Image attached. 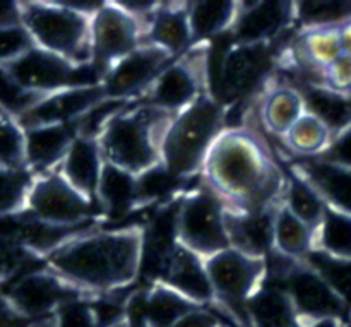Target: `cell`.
Here are the masks:
<instances>
[{"label":"cell","instance_id":"27","mask_svg":"<svg viewBox=\"0 0 351 327\" xmlns=\"http://www.w3.org/2000/svg\"><path fill=\"white\" fill-rule=\"evenodd\" d=\"M307 112L300 89L290 84H276L264 96L261 120L267 132L285 137Z\"/></svg>","mask_w":351,"mask_h":327},{"label":"cell","instance_id":"24","mask_svg":"<svg viewBox=\"0 0 351 327\" xmlns=\"http://www.w3.org/2000/svg\"><path fill=\"white\" fill-rule=\"evenodd\" d=\"M96 202L103 218L115 221L141 209L137 204V177L105 161Z\"/></svg>","mask_w":351,"mask_h":327},{"label":"cell","instance_id":"46","mask_svg":"<svg viewBox=\"0 0 351 327\" xmlns=\"http://www.w3.org/2000/svg\"><path fill=\"white\" fill-rule=\"evenodd\" d=\"M0 327H27V319L14 308L3 291H0Z\"/></svg>","mask_w":351,"mask_h":327},{"label":"cell","instance_id":"30","mask_svg":"<svg viewBox=\"0 0 351 327\" xmlns=\"http://www.w3.org/2000/svg\"><path fill=\"white\" fill-rule=\"evenodd\" d=\"M315 245V230L281 206L274 218V252L295 261H305Z\"/></svg>","mask_w":351,"mask_h":327},{"label":"cell","instance_id":"4","mask_svg":"<svg viewBox=\"0 0 351 327\" xmlns=\"http://www.w3.org/2000/svg\"><path fill=\"white\" fill-rule=\"evenodd\" d=\"M225 129L226 106L206 91L173 117L161 147V165L180 180L201 173L208 153Z\"/></svg>","mask_w":351,"mask_h":327},{"label":"cell","instance_id":"10","mask_svg":"<svg viewBox=\"0 0 351 327\" xmlns=\"http://www.w3.org/2000/svg\"><path fill=\"white\" fill-rule=\"evenodd\" d=\"M26 211L41 221L64 228H84L101 216L98 204L72 187L60 170L34 178Z\"/></svg>","mask_w":351,"mask_h":327},{"label":"cell","instance_id":"3","mask_svg":"<svg viewBox=\"0 0 351 327\" xmlns=\"http://www.w3.org/2000/svg\"><path fill=\"white\" fill-rule=\"evenodd\" d=\"M175 115L134 99L108 120L98 136L106 163L137 177L161 163V147Z\"/></svg>","mask_w":351,"mask_h":327},{"label":"cell","instance_id":"35","mask_svg":"<svg viewBox=\"0 0 351 327\" xmlns=\"http://www.w3.org/2000/svg\"><path fill=\"white\" fill-rule=\"evenodd\" d=\"M185 180L173 177L163 165H156L151 170L137 175V204L139 208H149L156 202L168 201L177 195V189Z\"/></svg>","mask_w":351,"mask_h":327},{"label":"cell","instance_id":"8","mask_svg":"<svg viewBox=\"0 0 351 327\" xmlns=\"http://www.w3.org/2000/svg\"><path fill=\"white\" fill-rule=\"evenodd\" d=\"M216 307L228 312L237 327H250L245 305L266 278V259L226 249L206 259Z\"/></svg>","mask_w":351,"mask_h":327},{"label":"cell","instance_id":"38","mask_svg":"<svg viewBox=\"0 0 351 327\" xmlns=\"http://www.w3.org/2000/svg\"><path fill=\"white\" fill-rule=\"evenodd\" d=\"M34 178L36 177L27 168L24 170L0 168V216L14 215L26 209Z\"/></svg>","mask_w":351,"mask_h":327},{"label":"cell","instance_id":"51","mask_svg":"<svg viewBox=\"0 0 351 327\" xmlns=\"http://www.w3.org/2000/svg\"><path fill=\"white\" fill-rule=\"evenodd\" d=\"M225 327H233V326H225Z\"/></svg>","mask_w":351,"mask_h":327},{"label":"cell","instance_id":"40","mask_svg":"<svg viewBox=\"0 0 351 327\" xmlns=\"http://www.w3.org/2000/svg\"><path fill=\"white\" fill-rule=\"evenodd\" d=\"M41 257L27 250L21 243L12 240L0 239V280H16L27 271L38 269L34 264L40 263Z\"/></svg>","mask_w":351,"mask_h":327},{"label":"cell","instance_id":"29","mask_svg":"<svg viewBox=\"0 0 351 327\" xmlns=\"http://www.w3.org/2000/svg\"><path fill=\"white\" fill-rule=\"evenodd\" d=\"M295 51L298 64L305 65L312 74L315 72L322 84V72L343 55L338 27L300 31Z\"/></svg>","mask_w":351,"mask_h":327},{"label":"cell","instance_id":"21","mask_svg":"<svg viewBox=\"0 0 351 327\" xmlns=\"http://www.w3.org/2000/svg\"><path fill=\"white\" fill-rule=\"evenodd\" d=\"M278 209L263 213H239L226 209L230 247L249 256L266 259L274 249V218Z\"/></svg>","mask_w":351,"mask_h":327},{"label":"cell","instance_id":"39","mask_svg":"<svg viewBox=\"0 0 351 327\" xmlns=\"http://www.w3.org/2000/svg\"><path fill=\"white\" fill-rule=\"evenodd\" d=\"M0 168L24 170L26 167V130L12 117H0Z\"/></svg>","mask_w":351,"mask_h":327},{"label":"cell","instance_id":"15","mask_svg":"<svg viewBox=\"0 0 351 327\" xmlns=\"http://www.w3.org/2000/svg\"><path fill=\"white\" fill-rule=\"evenodd\" d=\"M295 24V2H240L230 36L237 43H274Z\"/></svg>","mask_w":351,"mask_h":327},{"label":"cell","instance_id":"18","mask_svg":"<svg viewBox=\"0 0 351 327\" xmlns=\"http://www.w3.org/2000/svg\"><path fill=\"white\" fill-rule=\"evenodd\" d=\"M291 171L312 185L329 208L351 215V168L324 158H295Z\"/></svg>","mask_w":351,"mask_h":327},{"label":"cell","instance_id":"11","mask_svg":"<svg viewBox=\"0 0 351 327\" xmlns=\"http://www.w3.org/2000/svg\"><path fill=\"white\" fill-rule=\"evenodd\" d=\"M5 67L24 88L40 95L101 84V75L93 64L77 65L40 47H34Z\"/></svg>","mask_w":351,"mask_h":327},{"label":"cell","instance_id":"12","mask_svg":"<svg viewBox=\"0 0 351 327\" xmlns=\"http://www.w3.org/2000/svg\"><path fill=\"white\" fill-rule=\"evenodd\" d=\"M7 298L23 317L48 319L64 304L77 298H96L79 290L67 280L47 267L27 271L12 281L5 291Z\"/></svg>","mask_w":351,"mask_h":327},{"label":"cell","instance_id":"48","mask_svg":"<svg viewBox=\"0 0 351 327\" xmlns=\"http://www.w3.org/2000/svg\"><path fill=\"white\" fill-rule=\"evenodd\" d=\"M339 43H341L343 55H351V21L338 27Z\"/></svg>","mask_w":351,"mask_h":327},{"label":"cell","instance_id":"47","mask_svg":"<svg viewBox=\"0 0 351 327\" xmlns=\"http://www.w3.org/2000/svg\"><path fill=\"white\" fill-rule=\"evenodd\" d=\"M23 24V14H21V2H3L0 0V27L16 26Z\"/></svg>","mask_w":351,"mask_h":327},{"label":"cell","instance_id":"17","mask_svg":"<svg viewBox=\"0 0 351 327\" xmlns=\"http://www.w3.org/2000/svg\"><path fill=\"white\" fill-rule=\"evenodd\" d=\"M156 283L167 284L201 307L215 304V291L206 269V261L180 243L163 264Z\"/></svg>","mask_w":351,"mask_h":327},{"label":"cell","instance_id":"33","mask_svg":"<svg viewBox=\"0 0 351 327\" xmlns=\"http://www.w3.org/2000/svg\"><path fill=\"white\" fill-rule=\"evenodd\" d=\"M351 21V2L348 0H314L295 2V24L300 31L341 27Z\"/></svg>","mask_w":351,"mask_h":327},{"label":"cell","instance_id":"6","mask_svg":"<svg viewBox=\"0 0 351 327\" xmlns=\"http://www.w3.org/2000/svg\"><path fill=\"white\" fill-rule=\"evenodd\" d=\"M274 43H228L218 51L216 64L209 62V91L221 105L243 101L259 89L273 67Z\"/></svg>","mask_w":351,"mask_h":327},{"label":"cell","instance_id":"22","mask_svg":"<svg viewBox=\"0 0 351 327\" xmlns=\"http://www.w3.org/2000/svg\"><path fill=\"white\" fill-rule=\"evenodd\" d=\"M103 167H105V158L99 149L98 141L77 136L58 170L67 178L72 187H75L81 194L96 202Z\"/></svg>","mask_w":351,"mask_h":327},{"label":"cell","instance_id":"16","mask_svg":"<svg viewBox=\"0 0 351 327\" xmlns=\"http://www.w3.org/2000/svg\"><path fill=\"white\" fill-rule=\"evenodd\" d=\"M105 98L106 96L103 93L101 84L65 89V91L48 95L26 115L21 117L17 122L24 130L43 125L75 123L88 110H91Z\"/></svg>","mask_w":351,"mask_h":327},{"label":"cell","instance_id":"45","mask_svg":"<svg viewBox=\"0 0 351 327\" xmlns=\"http://www.w3.org/2000/svg\"><path fill=\"white\" fill-rule=\"evenodd\" d=\"M321 158L351 168V127L332 139L331 146Z\"/></svg>","mask_w":351,"mask_h":327},{"label":"cell","instance_id":"50","mask_svg":"<svg viewBox=\"0 0 351 327\" xmlns=\"http://www.w3.org/2000/svg\"><path fill=\"white\" fill-rule=\"evenodd\" d=\"M119 327H127V322H125V324H122V326H119Z\"/></svg>","mask_w":351,"mask_h":327},{"label":"cell","instance_id":"13","mask_svg":"<svg viewBox=\"0 0 351 327\" xmlns=\"http://www.w3.org/2000/svg\"><path fill=\"white\" fill-rule=\"evenodd\" d=\"M144 26L117 2H103L91 17L93 65L103 75L113 64L143 45Z\"/></svg>","mask_w":351,"mask_h":327},{"label":"cell","instance_id":"7","mask_svg":"<svg viewBox=\"0 0 351 327\" xmlns=\"http://www.w3.org/2000/svg\"><path fill=\"white\" fill-rule=\"evenodd\" d=\"M209 53L211 41L192 45L167 65L137 99L171 115L184 112L209 91Z\"/></svg>","mask_w":351,"mask_h":327},{"label":"cell","instance_id":"26","mask_svg":"<svg viewBox=\"0 0 351 327\" xmlns=\"http://www.w3.org/2000/svg\"><path fill=\"white\" fill-rule=\"evenodd\" d=\"M305 110L329 127L332 136L345 132L351 127V95L335 91L321 82H307L302 86Z\"/></svg>","mask_w":351,"mask_h":327},{"label":"cell","instance_id":"34","mask_svg":"<svg viewBox=\"0 0 351 327\" xmlns=\"http://www.w3.org/2000/svg\"><path fill=\"white\" fill-rule=\"evenodd\" d=\"M283 204L314 230H317V226L321 225L326 209H328V204L319 195V192L293 171L288 175Z\"/></svg>","mask_w":351,"mask_h":327},{"label":"cell","instance_id":"23","mask_svg":"<svg viewBox=\"0 0 351 327\" xmlns=\"http://www.w3.org/2000/svg\"><path fill=\"white\" fill-rule=\"evenodd\" d=\"M245 311L250 327H297L302 322L287 290L269 278L249 298Z\"/></svg>","mask_w":351,"mask_h":327},{"label":"cell","instance_id":"36","mask_svg":"<svg viewBox=\"0 0 351 327\" xmlns=\"http://www.w3.org/2000/svg\"><path fill=\"white\" fill-rule=\"evenodd\" d=\"M47 96L26 89L5 65H0V110L7 117L19 120Z\"/></svg>","mask_w":351,"mask_h":327},{"label":"cell","instance_id":"14","mask_svg":"<svg viewBox=\"0 0 351 327\" xmlns=\"http://www.w3.org/2000/svg\"><path fill=\"white\" fill-rule=\"evenodd\" d=\"M175 58L163 48L143 43L108 69L101 81L103 93L110 99L134 101Z\"/></svg>","mask_w":351,"mask_h":327},{"label":"cell","instance_id":"1","mask_svg":"<svg viewBox=\"0 0 351 327\" xmlns=\"http://www.w3.org/2000/svg\"><path fill=\"white\" fill-rule=\"evenodd\" d=\"M202 184L226 209L263 213L285 201L288 177L280 170L269 146L245 127H226L202 165Z\"/></svg>","mask_w":351,"mask_h":327},{"label":"cell","instance_id":"31","mask_svg":"<svg viewBox=\"0 0 351 327\" xmlns=\"http://www.w3.org/2000/svg\"><path fill=\"white\" fill-rule=\"evenodd\" d=\"M283 139L295 158H317L328 151L335 136L322 120L305 112Z\"/></svg>","mask_w":351,"mask_h":327},{"label":"cell","instance_id":"5","mask_svg":"<svg viewBox=\"0 0 351 327\" xmlns=\"http://www.w3.org/2000/svg\"><path fill=\"white\" fill-rule=\"evenodd\" d=\"M21 14L36 47L77 65L93 64L91 17L64 2H21Z\"/></svg>","mask_w":351,"mask_h":327},{"label":"cell","instance_id":"42","mask_svg":"<svg viewBox=\"0 0 351 327\" xmlns=\"http://www.w3.org/2000/svg\"><path fill=\"white\" fill-rule=\"evenodd\" d=\"M53 327H98L93 298H77L62 305L53 314Z\"/></svg>","mask_w":351,"mask_h":327},{"label":"cell","instance_id":"2","mask_svg":"<svg viewBox=\"0 0 351 327\" xmlns=\"http://www.w3.org/2000/svg\"><path fill=\"white\" fill-rule=\"evenodd\" d=\"M45 264L91 297L119 293L141 276L143 226L86 230L48 254Z\"/></svg>","mask_w":351,"mask_h":327},{"label":"cell","instance_id":"9","mask_svg":"<svg viewBox=\"0 0 351 327\" xmlns=\"http://www.w3.org/2000/svg\"><path fill=\"white\" fill-rule=\"evenodd\" d=\"M177 239L180 245L204 261L230 249L226 208L204 184L182 194L177 209Z\"/></svg>","mask_w":351,"mask_h":327},{"label":"cell","instance_id":"28","mask_svg":"<svg viewBox=\"0 0 351 327\" xmlns=\"http://www.w3.org/2000/svg\"><path fill=\"white\" fill-rule=\"evenodd\" d=\"M192 36L195 43L215 41L225 36L235 26L240 14V2H187Z\"/></svg>","mask_w":351,"mask_h":327},{"label":"cell","instance_id":"43","mask_svg":"<svg viewBox=\"0 0 351 327\" xmlns=\"http://www.w3.org/2000/svg\"><path fill=\"white\" fill-rule=\"evenodd\" d=\"M322 84L351 95V55H341L322 72Z\"/></svg>","mask_w":351,"mask_h":327},{"label":"cell","instance_id":"49","mask_svg":"<svg viewBox=\"0 0 351 327\" xmlns=\"http://www.w3.org/2000/svg\"><path fill=\"white\" fill-rule=\"evenodd\" d=\"M297 327H345V324L338 319H322V321L300 322Z\"/></svg>","mask_w":351,"mask_h":327},{"label":"cell","instance_id":"37","mask_svg":"<svg viewBox=\"0 0 351 327\" xmlns=\"http://www.w3.org/2000/svg\"><path fill=\"white\" fill-rule=\"evenodd\" d=\"M305 263L324 278L326 283L336 291V295L345 302L351 312V261L336 259V257H329L317 250H312Z\"/></svg>","mask_w":351,"mask_h":327},{"label":"cell","instance_id":"20","mask_svg":"<svg viewBox=\"0 0 351 327\" xmlns=\"http://www.w3.org/2000/svg\"><path fill=\"white\" fill-rule=\"evenodd\" d=\"M143 43L163 48L180 57L194 45L187 2H161L144 29Z\"/></svg>","mask_w":351,"mask_h":327},{"label":"cell","instance_id":"25","mask_svg":"<svg viewBox=\"0 0 351 327\" xmlns=\"http://www.w3.org/2000/svg\"><path fill=\"white\" fill-rule=\"evenodd\" d=\"M134 298L136 300L132 302H136V311L143 319L144 327H170L192 308L201 307L163 283L149 284Z\"/></svg>","mask_w":351,"mask_h":327},{"label":"cell","instance_id":"44","mask_svg":"<svg viewBox=\"0 0 351 327\" xmlns=\"http://www.w3.org/2000/svg\"><path fill=\"white\" fill-rule=\"evenodd\" d=\"M225 322L209 307H195L182 315L170 327H225Z\"/></svg>","mask_w":351,"mask_h":327},{"label":"cell","instance_id":"19","mask_svg":"<svg viewBox=\"0 0 351 327\" xmlns=\"http://www.w3.org/2000/svg\"><path fill=\"white\" fill-rule=\"evenodd\" d=\"M77 137L74 123L43 125L26 130V167L34 177L60 168Z\"/></svg>","mask_w":351,"mask_h":327},{"label":"cell","instance_id":"32","mask_svg":"<svg viewBox=\"0 0 351 327\" xmlns=\"http://www.w3.org/2000/svg\"><path fill=\"white\" fill-rule=\"evenodd\" d=\"M314 250L336 259L351 261V215L328 206L321 225L315 230Z\"/></svg>","mask_w":351,"mask_h":327},{"label":"cell","instance_id":"41","mask_svg":"<svg viewBox=\"0 0 351 327\" xmlns=\"http://www.w3.org/2000/svg\"><path fill=\"white\" fill-rule=\"evenodd\" d=\"M33 36L24 24L0 27V65H9L33 50Z\"/></svg>","mask_w":351,"mask_h":327}]
</instances>
